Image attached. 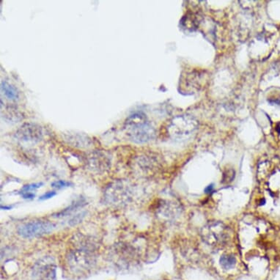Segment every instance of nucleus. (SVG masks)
I'll return each instance as SVG.
<instances>
[{
  "instance_id": "1",
  "label": "nucleus",
  "mask_w": 280,
  "mask_h": 280,
  "mask_svg": "<svg viewBox=\"0 0 280 280\" xmlns=\"http://www.w3.org/2000/svg\"><path fill=\"white\" fill-rule=\"evenodd\" d=\"M124 131L130 141L136 144L148 143L156 136V130L143 113L130 115L125 122Z\"/></svg>"
},
{
  "instance_id": "2",
  "label": "nucleus",
  "mask_w": 280,
  "mask_h": 280,
  "mask_svg": "<svg viewBox=\"0 0 280 280\" xmlns=\"http://www.w3.org/2000/svg\"><path fill=\"white\" fill-rule=\"evenodd\" d=\"M88 242H83L78 247L70 251L66 257L68 269L73 274L82 275L89 272L96 264L94 248Z\"/></svg>"
},
{
  "instance_id": "3",
  "label": "nucleus",
  "mask_w": 280,
  "mask_h": 280,
  "mask_svg": "<svg viewBox=\"0 0 280 280\" xmlns=\"http://www.w3.org/2000/svg\"><path fill=\"white\" fill-rule=\"evenodd\" d=\"M56 225L50 221L35 220L24 224L18 229V233L24 238H33L52 233Z\"/></svg>"
},
{
  "instance_id": "4",
  "label": "nucleus",
  "mask_w": 280,
  "mask_h": 280,
  "mask_svg": "<svg viewBox=\"0 0 280 280\" xmlns=\"http://www.w3.org/2000/svg\"><path fill=\"white\" fill-rule=\"evenodd\" d=\"M14 136L22 143L36 144L42 141L44 132L40 125L35 123H25L16 130Z\"/></svg>"
},
{
  "instance_id": "5",
  "label": "nucleus",
  "mask_w": 280,
  "mask_h": 280,
  "mask_svg": "<svg viewBox=\"0 0 280 280\" xmlns=\"http://www.w3.org/2000/svg\"><path fill=\"white\" fill-rule=\"evenodd\" d=\"M56 266L52 258L45 257L41 259L32 269L33 280H55Z\"/></svg>"
},
{
  "instance_id": "6",
  "label": "nucleus",
  "mask_w": 280,
  "mask_h": 280,
  "mask_svg": "<svg viewBox=\"0 0 280 280\" xmlns=\"http://www.w3.org/2000/svg\"><path fill=\"white\" fill-rule=\"evenodd\" d=\"M129 189L122 182H117L109 185L105 192V199L109 204L121 206L129 198Z\"/></svg>"
},
{
  "instance_id": "7",
  "label": "nucleus",
  "mask_w": 280,
  "mask_h": 280,
  "mask_svg": "<svg viewBox=\"0 0 280 280\" xmlns=\"http://www.w3.org/2000/svg\"><path fill=\"white\" fill-rule=\"evenodd\" d=\"M88 164L91 170L97 172H103L108 169L110 161L102 152L92 153L88 158Z\"/></svg>"
},
{
  "instance_id": "8",
  "label": "nucleus",
  "mask_w": 280,
  "mask_h": 280,
  "mask_svg": "<svg viewBox=\"0 0 280 280\" xmlns=\"http://www.w3.org/2000/svg\"><path fill=\"white\" fill-rule=\"evenodd\" d=\"M2 117L9 123H18L23 119V114L13 106L1 104Z\"/></svg>"
},
{
  "instance_id": "9",
  "label": "nucleus",
  "mask_w": 280,
  "mask_h": 280,
  "mask_svg": "<svg viewBox=\"0 0 280 280\" xmlns=\"http://www.w3.org/2000/svg\"><path fill=\"white\" fill-rule=\"evenodd\" d=\"M66 140L71 146L76 148H85L90 147L91 140L88 136L80 134H69L66 136Z\"/></svg>"
},
{
  "instance_id": "10",
  "label": "nucleus",
  "mask_w": 280,
  "mask_h": 280,
  "mask_svg": "<svg viewBox=\"0 0 280 280\" xmlns=\"http://www.w3.org/2000/svg\"><path fill=\"white\" fill-rule=\"evenodd\" d=\"M1 90L2 93L8 100L12 101V102H16L19 99V92L17 90L16 87L13 86L8 82L5 81V80L2 81Z\"/></svg>"
},
{
  "instance_id": "11",
  "label": "nucleus",
  "mask_w": 280,
  "mask_h": 280,
  "mask_svg": "<svg viewBox=\"0 0 280 280\" xmlns=\"http://www.w3.org/2000/svg\"><path fill=\"white\" fill-rule=\"evenodd\" d=\"M220 263H221L222 266L224 269H230L235 266L236 261H235V257H233V256L224 255L221 257Z\"/></svg>"
},
{
  "instance_id": "12",
  "label": "nucleus",
  "mask_w": 280,
  "mask_h": 280,
  "mask_svg": "<svg viewBox=\"0 0 280 280\" xmlns=\"http://www.w3.org/2000/svg\"><path fill=\"white\" fill-rule=\"evenodd\" d=\"M43 185H44V183L42 182L27 184V185L24 186V187L22 188L21 192L19 193L33 192V191H35L37 189H40Z\"/></svg>"
},
{
  "instance_id": "13",
  "label": "nucleus",
  "mask_w": 280,
  "mask_h": 280,
  "mask_svg": "<svg viewBox=\"0 0 280 280\" xmlns=\"http://www.w3.org/2000/svg\"><path fill=\"white\" fill-rule=\"evenodd\" d=\"M71 185V183L62 180L56 181V182H54L51 184L52 187L56 189H64V188L69 187Z\"/></svg>"
},
{
  "instance_id": "14",
  "label": "nucleus",
  "mask_w": 280,
  "mask_h": 280,
  "mask_svg": "<svg viewBox=\"0 0 280 280\" xmlns=\"http://www.w3.org/2000/svg\"><path fill=\"white\" fill-rule=\"evenodd\" d=\"M85 214H86V212L77 213L76 216H73V217L71 218V220H70L69 223H69L70 225H72V226L77 225L80 222L83 221Z\"/></svg>"
},
{
  "instance_id": "15",
  "label": "nucleus",
  "mask_w": 280,
  "mask_h": 280,
  "mask_svg": "<svg viewBox=\"0 0 280 280\" xmlns=\"http://www.w3.org/2000/svg\"><path fill=\"white\" fill-rule=\"evenodd\" d=\"M56 194H57V192H54V191L46 192L45 194H43L42 196L39 197V201H46V199H51V198L54 197Z\"/></svg>"
},
{
  "instance_id": "16",
  "label": "nucleus",
  "mask_w": 280,
  "mask_h": 280,
  "mask_svg": "<svg viewBox=\"0 0 280 280\" xmlns=\"http://www.w3.org/2000/svg\"><path fill=\"white\" fill-rule=\"evenodd\" d=\"M19 194H21L22 197H23L25 199H32L35 197V194L32 192H24L19 193Z\"/></svg>"
},
{
  "instance_id": "17",
  "label": "nucleus",
  "mask_w": 280,
  "mask_h": 280,
  "mask_svg": "<svg viewBox=\"0 0 280 280\" xmlns=\"http://www.w3.org/2000/svg\"><path fill=\"white\" fill-rule=\"evenodd\" d=\"M1 208L2 209L11 210L12 207H11V206H5V207L1 206Z\"/></svg>"
}]
</instances>
